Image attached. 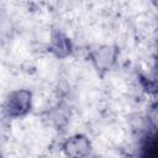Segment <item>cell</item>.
<instances>
[{
  "instance_id": "1",
  "label": "cell",
  "mask_w": 158,
  "mask_h": 158,
  "mask_svg": "<svg viewBox=\"0 0 158 158\" xmlns=\"http://www.w3.org/2000/svg\"><path fill=\"white\" fill-rule=\"evenodd\" d=\"M31 98H32L31 93L26 89H19L12 91L9 95L5 105V110L9 117L19 118L25 116L31 109V101H32Z\"/></svg>"
},
{
  "instance_id": "2",
  "label": "cell",
  "mask_w": 158,
  "mask_h": 158,
  "mask_svg": "<svg viewBox=\"0 0 158 158\" xmlns=\"http://www.w3.org/2000/svg\"><path fill=\"white\" fill-rule=\"evenodd\" d=\"M90 141L84 135L70 136L62 146V149L68 158H85L90 153Z\"/></svg>"
},
{
  "instance_id": "3",
  "label": "cell",
  "mask_w": 158,
  "mask_h": 158,
  "mask_svg": "<svg viewBox=\"0 0 158 158\" xmlns=\"http://www.w3.org/2000/svg\"><path fill=\"white\" fill-rule=\"evenodd\" d=\"M91 62L98 70H107L116 59V51L109 46L99 47L91 53Z\"/></svg>"
},
{
  "instance_id": "4",
  "label": "cell",
  "mask_w": 158,
  "mask_h": 158,
  "mask_svg": "<svg viewBox=\"0 0 158 158\" xmlns=\"http://www.w3.org/2000/svg\"><path fill=\"white\" fill-rule=\"evenodd\" d=\"M49 51L59 58H64V57L69 56L72 52L70 40L62 32L53 33L51 42H49Z\"/></svg>"
},
{
  "instance_id": "5",
  "label": "cell",
  "mask_w": 158,
  "mask_h": 158,
  "mask_svg": "<svg viewBox=\"0 0 158 158\" xmlns=\"http://www.w3.org/2000/svg\"><path fill=\"white\" fill-rule=\"evenodd\" d=\"M142 158H158V135H153L147 139Z\"/></svg>"
}]
</instances>
